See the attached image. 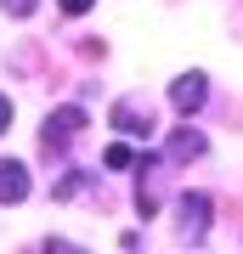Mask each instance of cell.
Returning a JSON list of instances; mask_svg holds the SVG:
<instances>
[{
  "label": "cell",
  "mask_w": 243,
  "mask_h": 254,
  "mask_svg": "<svg viewBox=\"0 0 243 254\" xmlns=\"http://www.w3.org/2000/svg\"><path fill=\"white\" fill-rule=\"evenodd\" d=\"M113 130H125V136H136V141H147L153 136V108H147V102H119L113 108Z\"/></svg>",
  "instance_id": "obj_3"
},
{
  "label": "cell",
  "mask_w": 243,
  "mask_h": 254,
  "mask_svg": "<svg viewBox=\"0 0 243 254\" xmlns=\"http://www.w3.org/2000/svg\"><path fill=\"white\" fill-rule=\"evenodd\" d=\"M85 181H90V175H85V170H68V175H63V181H51V198H74V192H80Z\"/></svg>",
  "instance_id": "obj_8"
},
{
  "label": "cell",
  "mask_w": 243,
  "mask_h": 254,
  "mask_svg": "<svg viewBox=\"0 0 243 254\" xmlns=\"http://www.w3.org/2000/svg\"><path fill=\"white\" fill-rule=\"evenodd\" d=\"M204 136H198V130H175V136H170V147H164V153H170L175 164H192V158H204Z\"/></svg>",
  "instance_id": "obj_6"
},
{
  "label": "cell",
  "mask_w": 243,
  "mask_h": 254,
  "mask_svg": "<svg viewBox=\"0 0 243 254\" xmlns=\"http://www.w3.org/2000/svg\"><path fill=\"white\" fill-rule=\"evenodd\" d=\"M45 254H90V249H80V243H68V237H45Z\"/></svg>",
  "instance_id": "obj_10"
},
{
  "label": "cell",
  "mask_w": 243,
  "mask_h": 254,
  "mask_svg": "<svg viewBox=\"0 0 243 254\" xmlns=\"http://www.w3.org/2000/svg\"><path fill=\"white\" fill-rule=\"evenodd\" d=\"M6 125H11V96L0 91V130H6Z\"/></svg>",
  "instance_id": "obj_13"
},
{
  "label": "cell",
  "mask_w": 243,
  "mask_h": 254,
  "mask_svg": "<svg viewBox=\"0 0 243 254\" xmlns=\"http://www.w3.org/2000/svg\"><path fill=\"white\" fill-rule=\"evenodd\" d=\"M57 11H68V17H85V11H90V0H57Z\"/></svg>",
  "instance_id": "obj_12"
},
{
  "label": "cell",
  "mask_w": 243,
  "mask_h": 254,
  "mask_svg": "<svg viewBox=\"0 0 243 254\" xmlns=\"http://www.w3.org/2000/svg\"><path fill=\"white\" fill-rule=\"evenodd\" d=\"M102 164H108V170H130V164H142V158H136V153H130L125 141H113L108 153H102Z\"/></svg>",
  "instance_id": "obj_7"
},
{
  "label": "cell",
  "mask_w": 243,
  "mask_h": 254,
  "mask_svg": "<svg viewBox=\"0 0 243 254\" xmlns=\"http://www.w3.org/2000/svg\"><path fill=\"white\" fill-rule=\"evenodd\" d=\"M0 6H6V17H34L40 0H0Z\"/></svg>",
  "instance_id": "obj_11"
},
{
  "label": "cell",
  "mask_w": 243,
  "mask_h": 254,
  "mask_svg": "<svg viewBox=\"0 0 243 254\" xmlns=\"http://www.w3.org/2000/svg\"><path fill=\"white\" fill-rule=\"evenodd\" d=\"M85 130V108H51L40 125V141L51 147V153H63V147H74V136Z\"/></svg>",
  "instance_id": "obj_1"
},
{
  "label": "cell",
  "mask_w": 243,
  "mask_h": 254,
  "mask_svg": "<svg viewBox=\"0 0 243 254\" xmlns=\"http://www.w3.org/2000/svg\"><path fill=\"white\" fill-rule=\"evenodd\" d=\"M136 209H142L147 220L159 215V187H153V181H142V187H136Z\"/></svg>",
  "instance_id": "obj_9"
},
{
  "label": "cell",
  "mask_w": 243,
  "mask_h": 254,
  "mask_svg": "<svg viewBox=\"0 0 243 254\" xmlns=\"http://www.w3.org/2000/svg\"><path fill=\"white\" fill-rule=\"evenodd\" d=\"M209 192H181V203H175V215H181V237H204L209 232Z\"/></svg>",
  "instance_id": "obj_2"
},
{
  "label": "cell",
  "mask_w": 243,
  "mask_h": 254,
  "mask_svg": "<svg viewBox=\"0 0 243 254\" xmlns=\"http://www.w3.org/2000/svg\"><path fill=\"white\" fill-rule=\"evenodd\" d=\"M204 102H209V79L204 73H181V79L170 85V108L175 113H198Z\"/></svg>",
  "instance_id": "obj_4"
},
{
  "label": "cell",
  "mask_w": 243,
  "mask_h": 254,
  "mask_svg": "<svg viewBox=\"0 0 243 254\" xmlns=\"http://www.w3.org/2000/svg\"><path fill=\"white\" fill-rule=\"evenodd\" d=\"M28 164H17V158H0V203H23L28 198Z\"/></svg>",
  "instance_id": "obj_5"
}]
</instances>
